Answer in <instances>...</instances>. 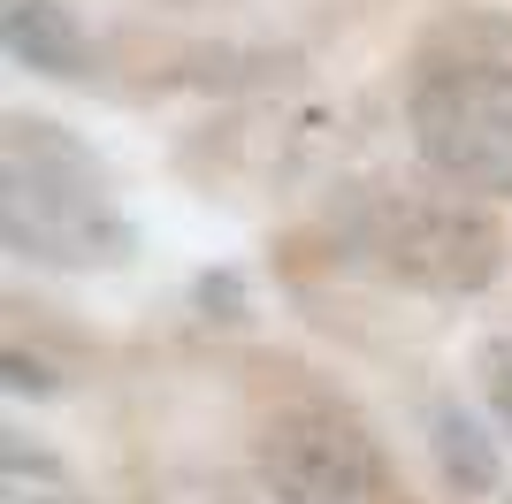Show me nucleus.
Listing matches in <instances>:
<instances>
[{
    "instance_id": "nucleus-1",
    "label": "nucleus",
    "mask_w": 512,
    "mask_h": 504,
    "mask_svg": "<svg viewBox=\"0 0 512 504\" xmlns=\"http://www.w3.org/2000/svg\"><path fill=\"white\" fill-rule=\"evenodd\" d=\"M0 230L16 260L39 268H115L130 252V222L107 191V168L92 161L62 123L16 115L0 153Z\"/></svg>"
},
{
    "instance_id": "nucleus-2",
    "label": "nucleus",
    "mask_w": 512,
    "mask_h": 504,
    "mask_svg": "<svg viewBox=\"0 0 512 504\" xmlns=\"http://www.w3.org/2000/svg\"><path fill=\"white\" fill-rule=\"evenodd\" d=\"M360 252L413 291L467 298L497 275L505 237L474 207V191H390L360 214Z\"/></svg>"
},
{
    "instance_id": "nucleus-3",
    "label": "nucleus",
    "mask_w": 512,
    "mask_h": 504,
    "mask_svg": "<svg viewBox=\"0 0 512 504\" xmlns=\"http://www.w3.org/2000/svg\"><path fill=\"white\" fill-rule=\"evenodd\" d=\"M413 146L451 191L505 199L512 191V69L497 62H444L413 84Z\"/></svg>"
},
{
    "instance_id": "nucleus-4",
    "label": "nucleus",
    "mask_w": 512,
    "mask_h": 504,
    "mask_svg": "<svg viewBox=\"0 0 512 504\" xmlns=\"http://www.w3.org/2000/svg\"><path fill=\"white\" fill-rule=\"evenodd\" d=\"M260 489L268 504H375V443L360 436V420L321 398L283 405L260 428Z\"/></svg>"
},
{
    "instance_id": "nucleus-5",
    "label": "nucleus",
    "mask_w": 512,
    "mask_h": 504,
    "mask_svg": "<svg viewBox=\"0 0 512 504\" xmlns=\"http://www.w3.org/2000/svg\"><path fill=\"white\" fill-rule=\"evenodd\" d=\"M8 54L39 77H77L85 69V31L62 0H8Z\"/></svg>"
},
{
    "instance_id": "nucleus-6",
    "label": "nucleus",
    "mask_w": 512,
    "mask_h": 504,
    "mask_svg": "<svg viewBox=\"0 0 512 504\" xmlns=\"http://www.w3.org/2000/svg\"><path fill=\"white\" fill-rule=\"evenodd\" d=\"M428 443H436V474H444V489H459V497H490L497 489V451L490 436L474 428L467 413H436L428 420Z\"/></svg>"
},
{
    "instance_id": "nucleus-7",
    "label": "nucleus",
    "mask_w": 512,
    "mask_h": 504,
    "mask_svg": "<svg viewBox=\"0 0 512 504\" xmlns=\"http://www.w3.org/2000/svg\"><path fill=\"white\" fill-rule=\"evenodd\" d=\"M0 489H8L0 504H85L62 466L46 459V451H23V443H8V474H0Z\"/></svg>"
},
{
    "instance_id": "nucleus-8",
    "label": "nucleus",
    "mask_w": 512,
    "mask_h": 504,
    "mask_svg": "<svg viewBox=\"0 0 512 504\" xmlns=\"http://www.w3.org/2000/svg\"><path fill=\"white\" fill-rule=\"evenodd\" d=\"M474 375H482V398H490L497 428L512 436V336H490V344L474 352Z\"/></svg>"
},
{
    "instance_id": "nucleus-9",
    "label": "nucleus",
    "mask_w": 512,
    "mask_h": 504,
    "mask_svg": "<svg viewBox=\"0 0 512 504\" xmlns=\"http://www.w3.org/2000/svg\"><path fill=\"white\" fill-rule=\"evenodd\" d=\"M199 306H207L214 321H237V306H245V291H237V275H207V283H199Z\"/></svg>"
},
{
    "instance_id": "nucleus-10",
    "label": "nucleus",
    "mask_w": 512,
    "mask_h": 504,
    "mask_svg": "<svg viewBox=\"0 0 512 504\" xmlns=\"http://www.w3.org/2000/svg\"><path fill=\"white\" fill-rule=\"evenodd\" d=\"M8 382H16V390H46V375H39V367H23V359H8Z\"/></svg>"
}]
</instances>
